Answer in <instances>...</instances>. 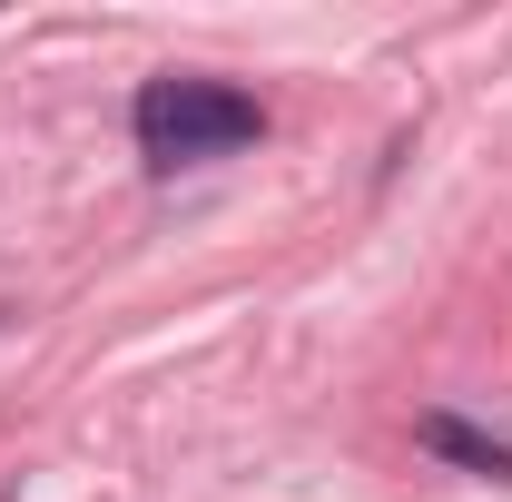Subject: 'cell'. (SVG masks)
<instances>
[{
    "mask_svg": "<svg viewBox=\"0 0 512 502\" xmlns=\"http://www.w3.org/2000/svg\"><path fill=\"white\" fill-rule=\"evenodd\" d=\"M266 109H256L247 89H227V79H148L138 89V148H148V168H197V158H227V148H247Z\"/></svg>",
    "mask_w": 512,
    "mask_h": 502,
    "instance_id": "1",
    "label": "cell"
},
{
    "mask_svg": "<svg viewBox=\"0 0 512 502\" xmlns=\"http://www.w3.org/2000/svg\"><path fill=\"white\" fill-rule=\"evenodd\" d=\"M424 443H434V453H453L463 473H493V483L512 473V453H503V443H493V434H473V424H453V414H424Z\"/></svg>",
    "mask_w": 512,
    "mask_h": 502,
    "instance_id": "2",
    "label": "cell"
}]
</instances>
